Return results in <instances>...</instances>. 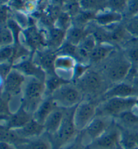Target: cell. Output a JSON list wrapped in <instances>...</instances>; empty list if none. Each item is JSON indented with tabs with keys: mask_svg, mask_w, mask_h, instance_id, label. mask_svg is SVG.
Returning a JSON list of instances; mask_svg holds the SVG:
<instances>
[{
	"mask_svg": "<svg viewBox=\"0 0 138 149\" xmlns=\"http://www.w3.org/2000/svg\"><path fill=\"white\" fill-rule=\"evenodd\" d=\"M44 82L36 78H28L25 82L22 91L21 105L30 113L33 114L37 110L45 94Z\"/></svg>",
	"mask_w": 138,
	"mask_h": 149,
	"instance_id": "obj_1",
	"label": "cell"
},
{
	"mask_svg": "<svg viewBox=\"0 0 138 149\" xmlns=\"http://www.w3.org/2000/svg\"><path fill=\"white\" fill-rule=\"evenodd\" d=\"M51 97L57 107L66 109L76 107L82 101L80 89L69 82L61 86Z\"/></svg>",
	"mask_w": 138,
	"mask_h": 149,
	"instance_id": "obj_2",
	"label": "cell"
},
{
	"mask_svg": "<svg viewBox=\"0 0 138 149\" xmlns=\"http://www.w3.org/2000/svg\"><path fill=\"white\" fill-rule=\"evenodd\" d=\"M135 99L136 97H112L106 99V101L100 108L101 116L119 117L124 113L134 109Z\"/></svg>",
	"mask_w": 138,
	"mask_h": 149,
	"instance_id": "obj_3",
	"label": "cell"
},
{
	"mask_svg": "<svg viewBox=\"0 0 138 149\" xmlns=\"http://www.w3.org/2000/svg\"><path fill=\"white\" fill-rule=\"evenodd\" d=\"M75 107L71 111L65 113L62 123L57 132L53 135L55 148L61 149L73 139L77 130L74 122V112Z\"/></svg>",
	"mask_w": 138,
	"mask_h": 149,
	"instance_id": "obj_4",
	"label": "cell"
},
{
	"mask_svg": "<svg viewBox=\"0 0 138 149\" xmlns=\"http://www.w3.org/2000/svg\"><path fill=\"white\" fill-rule=\"evenodd\" d=\"M96 113L97 107L94 103L86 101L80 102L74 112V122L77 131L84 130Z\"/></svg>",
	"mask_w": 138,
	"mask_h": 149,
	"instance_id": "obj_5",
	"label": "cell"
},
{
	"mask_svg": "<svg viewBox=\"0 0 138 149\" xmlns=\"http://www.w3.org/2000/svg\"><path fill=\"white\" fill-rule=\"evenodd\" d=\"M132 65L126 57L113 59L107 68V74L110 81L121 82L129 76Z\"/></svg>",
	"mask_w": 138,
	"mask_h": 149,
	"instance_id": "obj_6",
	"label": "cell"
},
{
	"mask_svg": "<svg viewBox=\"0 0 138 149\" xmlns=\"http://www.w3.org/2000/svg\"><path fill=\"white\" fill-rule=\"evenodd\" d=\"M78 64L77 59L71 55H57L55 60V73L59 77L69 82L74 77V70Z\"/></svg>",
	"mask_w": 138,
	"mask_h": 149,
	"instance_id": "obj_7",
	"label": "cell"
},
{
	"mask_svg": "<svg viewBox=\"0 0 138 149\" xmlns=\"http://www.w3.org/2000/svg\"><path fill=\"white\" fill-rule=\"evenodd\" d=\"M26 77L18 70L13 68L5 79L2 80V93H5L10 97H16L22 93Z\"/></svg>",
	"mask_w": 138,
	"mask_h": 149,
	"instance_id": "obj_8",
	"label": "cell"
},
{
	"mask_svg": "<svg viewBox=\"0 0 138 149\" xmlns=\"http://www.w3.org/2000/svg\"><path fill=\"white\" fill-rule=\"evenodd\" d=\"M13 68L24 74L26 77L36 78L44 82L45 80L46 72L33 59H20L13 64Z\"/></svg>",
	"mask_w": 138,
	"mask_h": 149,
	"instance_id": "obj_9",
	"label": "cell"
},
{
	"mask_svg": "<svg viewBox=\"0 0 138 149\" xmlns=\"http://www.w3.org/2000/svg\"><path fill=\"white\" fill-rule=\"evenodd\" d=\"M109 117H105V116H103H103L95 117L84 130L85 134L92 142L101 137L108 130L110 125V121L108 119Z\"/></svg>",
	"mask_w": 138,
	"mask_h": 149,
	"instance_id": "obj_10",
	"label": "cell"
},
{
	"mask_svg": "<svg viewBox=\"0 0 138 149\" xmlns=\"http://www.w3.org/2000/svg\"><path fill=\"white\" fill-rule=\"evenodd\" d=\"M78 80V85L80 91L87 93H95L101 89L103 84V80L101 75L94 71L88 70Z\"/></svg>",
	"mask_w": 138,
	"mask_h": 149,
	"instance_id": "obj_11",
	"label": "cell"
},
{
	"mask_svg": "<svg viewBox=\"0 0 138 149\" xmlns=\"http://www.w3.org/2000/svg\"><path fill=\"white\" fill-rule=\"evenodd\" d=\"M105 99L112 97L131 98L138 97V89L133 84L128 82L116 83L115 86L111 87L104 94Z\"/></svg>",
	"mask_w": 138,
	"mask_h": 149,
	"instance_id": "obj_12",
	"label": "cell"
},
{
	"mask_svg": "<svg viewBox=\"0 0 138 149\" xmlns=\"http://www.w3.org/2000/svg\"><path fill=\"white\" fill-rule=\"evenodd\" d=\"M33 118V114L28 112L22 105L19 107L15 113H12L10 116L4 122L1 123L8 128L12 130H18L24 126Z\"/></svg>",
	"mask_w": 138,
	"mask_h": 149,
	"instance_id": "obj_13",
	"label": "cell"
},
{
	"mask_svg": "<svg viewBox=\"0 0 138 149\" xmlns=\"http://www.w3.org/2000/svg\"><path fill=\"white\" fill-rule=\"evenodd\" d=\"M57 55L52 49H41L35 55V62L39 65L46 74L55 73L54 63Z\"/></svg>",
	"mask_w": 138,
	"mask_h": 149,
	"instance_id": "obj_14",
	"label": "cell"
},
{
	"mask_svg": "<svg viewBox=\"0 0 138 149\" xmlns=\"http://www.w3.org/2000/svg\"><path fill=\"white\" fill-rule=\"evenodd\" d=\"M14 130L21 138L25 140L39 138L45 132L44 125L37 122L33 118L21 128Z\"/></svg>",
	"mask_w": 138,
	"mask_h": 149,
	"instance_id": "obj_15",
	"label": "cell"
},
{
	"mask_svg": "<svg viewBox=\"0 0 138 149\" xmlns=\"http://www.w3.org/2000/svg\"><path fill=\"white\" fill-rule=\"evenodd\" d=\"M123 20V15L119 12L108 9L98 12L94 20L98 26L107 27L119 23Z\"/></svg>",
	"mask_w": 138,
	"mask_h": 149,
	"instance_id": "obj_16",
	"label": "cell"
},
{
	"mask_svg": "<svg viewBox=\"0 0 138 149\" xmlns=\"http://www.w3.org/2000/svg\"><path fill=\"white\" fill-rule=\"evenodd\" d=\"M121 134L116 130H107L95 141L92 142L97 147L103 149L115 148L120 142Z\"/></svg>",
	"mask_w": 138,
	"mask_h": 149,
	"instance_id": "obj_17",
	"label": "cell"
},
{
	"mask_svg": "<svg viewBox=\"0 0 138 149\" xmlns=\"http://www.w3.org/2000/svg\"><path fill=\"white\" fill-rule=\"evenodd\" d=\"M64 116L65 113L62 110V108L57 107L55 109L43 123L46 132L51 135H55L59 130Z\"/></svg>",
	"mask_w": 138,
	"mask_h": 149,
	"instance_id": "obj_18",
	"label": "cell"
},
{
	"mask_svg": "<svg viewBox=\"0 0 138 149\" xmlns=\"http://www.w3.org/2000/svg\"><path fill=\"white\" fill-rule=\"evenodd\" d=\"M57 107H58L51 97L47 98L41 102L37 110L33 114V118L37 122L43 124L49 116Z\"/></svg>",
	"mask_w": 138,
	"mask_h": 149,
	"instance_id": "obj_19",
	"label": "cell"
},
{
	"mask_svg": "<svg viewBox=\"0 0 138 149\" xmlns=\"http://www.w3.org/2000/svg\"><path fill=\"white\" fill-rule=\"evenodd\" d=\"M65 36L66 32L54 26L48 32L47 37L45 39L46 45L50 49L54 50L60 49L65 42Z\"/></svg>",
	"mask_w": 138,
	"mask_h": 149,
	"instance_id": "obj_20",
	"label": "cell"
},
{
	"mask_svg": "<svg viewBox=\"0 0 138 149\" xmlns=\"http://www.w3.org/2000/svg\"><path fill=\"white\" fill-rule=\"evenodd\" d=\"M114 51V47L110 43H98L90 55L92 62H99L106 59Z\"/></svg>",
	"mask_w": 138,
	"mask_h": 149,
	"instance_id": "obj_21",
	"label": "cell"
},
{
	"mask_svg": "<svg viewBox=\"0 0 138 149\" xmlns=\"http://www.w3.org/2000/svg\"><path fill=\"white\" fill-rule=\"evenodd\" d=\"M88 35L81 26H71L66 31L65 41L74 46H78Z\"/></svg>",
	"mask_w": 138,
	"mask_h": 149,
	"instance_id": "obj_22",
	"label": "cell"
},
{
	"mask_svg": "<svg viewBox=\"0 0 138 149\" xmlns=\"http://www.w3.org/2000/svg\"><path fill=\"white\" fill-rule=\"evenodd\" d=\"M62 78L59 77L55 73L46 74L44 84H45V93L51 95L55 91L63 84L68 83Z\"/></svg>",
	"mask_w": 138,
	"mask_h": 149,
	"instance_id": "obj_23",
	"label": "cell"
},
{
	"mask_svg": "<svg viewBox=\"0 0 138 149\" xmlns=\"http://www.w3.org/2000/svg\"><path fill=\"white\" fill-rule=\"evenodd\" d=\"M26 41L28 45L32 48L39 49L43 44H46V41H44V38L41 37L39 33L34 29H31L26 33Z\"/></svg>",
	"mask_w": 138,
	"mask_h": 149,
	"instance_id": "obj_24",
	"label": "cell"
},
{
	"mask_svg": "<svg viewBox=\"0 0 138 149\" xmlns=\"http://www.w3.org/2000/svg\"><path fill=\"white\" fill-rule=\"evenodd\" d=\"M80 4L83 10L96 12L103 6L107 7V0H80Z\"/></svg>",
	"mask_w": 138,
	"mask_h": 149,
	"instance_id": "obj_25",
	"label": "cell"
},
{
	"mask_svg": "<svg viewBox=\"0 0 138 149\" xmlns=\"http://www.w3.org/2000/svg\"><path fill=\"white\" fill-rule=\"evenodd\" d=\"M0 38H1V47L12 46L16 41L12 31L6 24L1 25Z\"/></svg>",
	"mask_w": 138,
	"mask_h": 149,
	"instance_id": "obj_26",
	"label": "cell"
},
{
	"mask_svg": "<svg viewBox=\"0 0 138 149\" xmlns=\"http://www.w3.org/2000/svg\"><path fill=\"white\" fill-rule=\"evenodd\" d=\"M127 59L132 65V69H135L138 64V41L137 43L131 45L126 49Z\"/></svg>",
	"mask_w": 138,
	"mask_h": 149,
	"instance_id": "obj_27",
	"label": "cell"
},
{
	"mask_svg": "<svg viewBox=\"0 0 138 149\" xmlns=\"http://www.w3.org/2000/svg\"><path fill=\"white\" fill-rule=\"evenodd\" d=\"M129 0H107V7L108 9L113 10L114 12H125Z\"/></svg>",
	"mask_w": 138,
	"mask_h": 149,
	"instance_id": "obj_28",
	"label": "cell"
},
{
	"mask_svg": "<svg viewBox=\"0 0 138 149\" xmlns=\"http://www.w3.org/2000/svg\"><path fill=\"white\" fill-rule=\"evenodd\" d=\"M70 23H71L70 15L67 12H63V13L59 14V16L57 17L56 22H55V27L59 28L66 32L71 26Z\"/></svg>",
	"mask_w": 138,
	"mask_h": 149,
	"instance_id": "obj_29",
	"label": "cell"
},
{
	"mask_svg": "<svg viewBox=\"0 0 138 149\" xmlns=\"http://www.w3.org/2000/svg\"><path fill=\"white\" fill-rule=\"evenodd\" d=\"M129 36L134 39H138V17L131 19L124 26Z\"/></svg>",
	"mask_w": 138,
	"mask_h": 149,
	"instance_id": "obj_30",
	"label": "cell"
},
{
	"mask_svg": "<svg viewBox=\"0 0 138 149\" xmlns=\"http://www.w3.org/2000/svg\"><path fill=\"white\" fill-rule=\"evenodd\" d=\"M93 35L98 43H109V42L111 41L110 32L103 29V28L97 29Z\"/></svg>",
	"mask_w": 138,
	"mask_h": 149,
	"instance_id": "obj_31",
	"label": "cell"
},
{
	"mask_svg": "<svg viewBox=\"0 0 138 149\" xmlns=\"http://www.w3.org/2000/svg\"><path fill=\"white\" fill-rule=\"evenodd\" d=\"M14 54V48L12 46L1 47L0 49V60L1 63L11 61ZM12 62V61H11Z\"/></svg>",
	"mask_w": 138,
	"mask_h": 149,
	"instance_id": "obj_32",
	"label": "cell"
},
{
	"mask_svg": "<svg viewBox=\"0 0 138 149\" xmlns=\"http://www.w3.org/2000/svg\"><path fill=\"white\" fill-rule=\"evenodd\" d=\"M28 149H51L52 145L49 140L42 138L33 140L28 144Z\"/></svg>",
	"mask_w": 138,
	"mask_h": 149,
	"instance_id": "obj_33",
	"label": "cell"
},
{
	"mask_svg": "<svg viewBox=\"0 0 138 149\" xmlns=\"http://www.w3.org/2000/svg\"><path fill=\"white\" fill-rule=\"evenodd\" d=\"M125 14L129 18H135L138 16V0H129Z\"/></svg>",
	"mask_w": 138,
	"mask_h": 149,
	"instance_id": "obj_34",
	"label": "cell"
},
{
	"mask_svg": "<svg viewBox=\"0 0 138 149\" xmlns=\"http://www.w3.org/2000/svg\"><path fill=\"white\" fill-rule=\"evenodd\" d=\"M123 120V122L127 123H135L138 122V116L133 112V110L127 111L119 116Z\"/></svg>",
	"mask_w": 138,
	"mask_h": 149,
	"instance_id": "obj_35",
	"label": "cell"
},
{
	"mask_svg": "<svg viewBox=\"0 0 138 149\" xmlns=\"http://www.w3.org/2000/svg\"><path fill=\"white\" fill-rule=\"evenodd\" d=\"M125 33H127L125 30V27H117L114 29L112 31H110V37L111 41H120L121 40L123 39L125 37Z\"/></svg>",
	"mask_w": 138,
	"mask_h": 149,
	"instance_id": "obj_36",
	"label": "cell"
},
{
	"mask_svg": "<svg viewBox=\"0 0 138 149\" xmlns=\"http://www.w3.org/2000/svg\"><path fill=\"white\" fill-rule=\"evenodd\" d=\"M13 64L11 61H6V62L1 63V69H0V73H1V80H3L7 77L12 70H13Z\"/></svg>",
	"mask_w": 138,
	"mask_h": 149,
	"instance_id": "obj_37",
	"label": "cell"
},
{
	"mask_svg": "<svg viewBox=\"0 0 138 149\" xmlns=\"http://www.w3.org/2000/svg\"><path fill=\"white\" fill-rule=\"evenodd\" d=\"M9 7L6 4H1V25L7 24L9 18Z\"/></svg>",
	"mask_w": 138,
	"mask_h": 149,
	"instance_id": "obj_38",
	"label": "cell"
},
{
	"mask_svg": "<svg viewBox=\"0 0 138 149\" xmlns=\"http://www.w3.org/2000/svg\"><path fill=\"white\" fill-rule=\"evenodd\" d=\"M0 149H16V148L14 147V145H13V144L1 141Z\"/></svg>",
	"mask_w": 138,
	"mask_h": 149,
	"instance_id": "obj_39",
	"label": "cell"
},
{
	"mask_svg": "<svg viewBox=\"0 0 138 149\" xmlns=\"http://www.w3.org/2000/svg\"><path fill=\"white\" fill-rule=\"evenodd\" d=\"M65 149H83V148L80 144H73L71 145H67L66 147H65Z\"/></svg>",
	"mask_w": 138,
	"mask_h": 149,
	"instance_id": "obj_40",
	"label": "cell"
},
{
	"mask_svg": "<svg viewBox=\"0 0 138 149\" xmlns=\"http://www.w3.org/2000/svg\"><path fill=\"white\" fill-rule=\"evenodd\" d=\"M135 107H136L138 109V97H136V99H135Z\"/></svg>",
	"mask_w": 138,
	"mask_h": 149,
	"instance_id": "obj_41",
	"label": "cell"
},
{
	"mask_svg": "<svg viewBox=\"0 0 138 149\" xmlns=\"http://www.w3.org/2000/svg\"><path fill=\"white\" fill-rule=\"evenodd\" d=\"M10 1H11V0H1V4H4V3L6 4L7 2Z\"/></svg>",
	"mask_w": 138,
	"mask_h": 149,
	"instance_id": "obj_42",
	"label": "cell"
},
{
	"mask_svg": "<svg viewBox=\"0 0 138 149\" xmlns=\"http://www.w3.org/2000/svg\"><path fill=\"white\" fill-rule=\"evenodd\" d=\"M115 149H124V148H123L122 146L120 145V144H119V145H118L117 146V147L115 148Z\"/></svg>",
	"mask_w": 138,
	"mask_h": 149,
	"instance_id": "obj_43",
	"label": "cell"
},
{
	"mask_svg": "<svg viewBox=\"0 0 138 149\" xmlns=\"http://www.w3.org/2000/svg\"><path fill=\"white\" fill-rule=\"evenodd\" d=\"M135 71H136V76L138 77V64L136 66V68H135Z\"/></svg>",
	"mask_w": 138,
	"mask_h": 149,
	"instance_id": "obj_44",
	"label": "cell"
},
{
	"mask_svg": "<svg viewBox=\"0 0 138 149\" xmlns=\"http://www.w3.org/2000/svg\"><path fill=\"white\" fill-rule=\"evenodd\" d=\"M136 40H137V41H138V39H136Z\"/></svg>",
	"mask_w": 138,
	"mask_h": 149,
	"instance_id": "obj_45",
	"label": "cell"
},
{
	"mask_svg": "<svg viewBox=\"0 0 138 149\" xmlns=\"http://www.w3.org/2000/svg\"><path fill=\"white\" fill-rule=\"evenodd\" d=\"M135 149H138V147H137V148H135Z\"/></svg>",
	"mask_w": 138,
	"mask_h": 149,
	"instance_id": "obj_46",
	"label": "cell"
},
{
	"mask_svg": "<svg viewBox=\"0 0 138 149\" xmlns=\"http://www.w3.org/2000/svg\"><path fill=\"white\" fill-rule=\"evenodd\" d=\"M137 17H138V16H137Z\"/></svg>",
	"mask_w": 138,
	"mask_h": 149,
	"instance_id": "obj_47",
	"label": "cell"
}]
</instances>
